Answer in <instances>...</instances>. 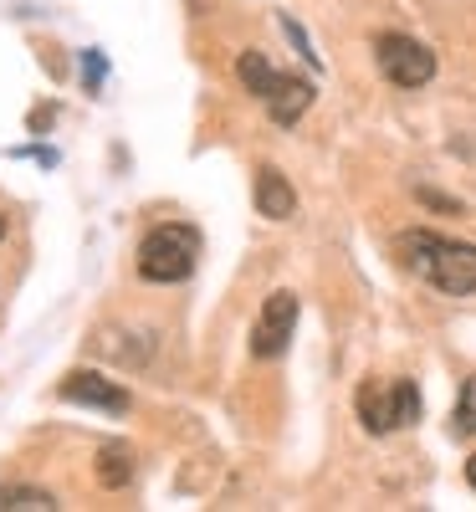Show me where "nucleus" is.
I'll return each mask as SVG.
<instances>
[{
    "mask_svg": "<svg viewBox=\"0 0 476 512\" xmlns=\"http://www.w3.org/2000/svg\"><path fill=\"white\" fill-rule=\"evenodd\" d=\"M251 200H256V216H267V221H287V216H297V190L287 185V175H282L277 164H262V169H256Z\"/></svg>",
    "mask_w": 476,
    "mask_h": 512,
    "instance_id": "7",
    "label": "nucleus"
},
{
    "mask_svg": "<svg viewBox=\"0 0 476 512\" xmlns=\"http://www.w3.org/2000/svg\"><path fill=\"white\" fill-rule=\"evenodd\" d=\"M395 256H400L405 272H415L420 282H430L446 297L476 292V246L471 241H451V236H436V231H400Z\"/></svg>",
    "mask_w": 476,
    "mask_h": 512,
    "instance_id": "1",
    "label": "nucleus"
},
{
    "mask_svg": "<svg viewBox=\"0 0 476 512\" xmlns=\"http://www.w3.org/2000/svg\"><path fill=\"white\" fill-rule=\"evenodd\" d=\"M57 395H62L67 405H88V410H108V415H128V405H134L118 379L93 374V369H72V374L57 384Z\"/></svg>",
    "mask_w": 476,
    "mask_h": 512,
    "instance_id": "6",
    "label": "nucleus"
},
{
    "mask_svg": "<svg viewBox=\"0 0 476 512\" xmlns=\"http://www.w3.org/2000/svg\"><path fill=\"white\" fill-rule=\"evenodd\" d=\"M98 482H103L108 492L128 487V482H134V456H128L123 446H103V451H98Z\"/></svg>",
    "mask_w": 476,
    "mask_h": 512,
    "instance_id": "10",
    "label": "nucleus"
},
{
    "mask_svg": "<svg viewBox=\"0 0 476 512\" xmlns=\"http://www.w3.org/2000/svg\"><path fill=\"white\" fill-rule=\"evenodd\" d=\"M354 410L369 436H395L420 420V384L415 379H364L354 395Z\"/></svg>",
    "mask_w": 476,
    "mask_h": 512,
    "instance_id": "3",
    "label": "nucleus"
},
{
    "mask_svg": "<svg viewBox=\"0 0 476 512\" xmlns=\"http://www.w3.org/2000/svg\"><path fill=\"white\" fill-rule=\"evenodd\" d=\"M62 507L47 487H0V512H52Z\"/></svg>",
    "mask_w": 476,
    "mask_h": 512,
    "instance_id": "11",
    "label": "nucleus"
},
{
    "mask_svg": "<svg viewBox=\"0 0 476 512\" xmlns=\"http://www.w3.org/2000/svg\"><path fill=\"white\" fill-rule=\"evenodd\" d=\"M82 67H88V88H103V72H108V62H103L98 52H82Z\"/></svg>",
    "mask_w": 476,
    "mask_h": 512,
    "instance_id": "14",
    "label": "nucleus"
},
{
    "mask_svg": "<svg viewBox=\"0 0 476 512\" xmlns=\"http://www.w3.org/2000/svg\"><path fill=\"white\" fill-rule=\"evenodd\" d=\"M292 328H297V292L277 287L251 323V354L256 359H282L287 344H292Z\"/></svg>",
    "mask_w": 476,
    "mask_h": 512,
    "instance_id": "5",
    "label": "nucleus"
},
{
    "mask_svg": "<svg viewBox=\"0 0 476 512\" xmlns=\"http://www.w3.org/2000/svg\"><path fill=\"white\" fill-rule=\"evenodd\" d=\"M282 31L297 41V52H302V62H308V67H318V52H313V41H308V31H302L292 16H282Z\"/></svg>",
    "mask_w": 476,
    "mask_h": 512,
    "instance_id": "13",
    "label": "nucleus"
},
{
    "mask_svg": "<svg viewBox=\"0 0 476 512\" xmlns=\"http://www.w3.org/2000/svg\"><path fill=\"white\" fill-rule=\"evenodd\" d=\"M451 431L461 436V441H471L476 436V374L461 384V395H456V415H451Z\"/></svg>",
    "mask_w": 476,
    "mask_h": 512,
    "instance_id": "12",
    "label": "nucleus"
},
{
    "mask_svg": "<svg viewBox=\"0 0 476 512\" xmlns=\"http://www.w3.org/2000/svg\"><path fill=\"white\" fill-rule=\"evenodd\" d=\"M0 236H6V210H0Z\"/></svg>",
    "mask_w": 476,
    "mask_h": 512,
    "instance_id": "16",
    "label": "nucleus"
},
{
    "mask_svg": "<svg viewBox=\"0 0 476 512\" xmlns=\"http://www.w3.org/2000/svg\"><path fill=\"white\" fill-rule=\"evenodd\" d=\"M466 482H471V487H476V456H471V461H466Z\"/></svg>",
    "mask_w": 476,
    "mask_h": 512,
    "instance_id": "15",
    "label": "nucleus"
},
{
    "mask_svg": "<svg viewBox=\"0 0 476 512\" xmlns=\"http://www.w3.org/2000/svg\"><path fill=\"white\" fill-rule=\"evenodd\" d=\"M374 62L395 88H425V82L436 77V52H430L425 41L405 36V31H379L374 36Z\"/></svg>",
    "mask_w": 476,
    "mask_h": 512,
    "instance_id": "4",
    "label": "nucleus"
},
{
    "mask_svg": "<svg viewBox=\"0 0 476 512\" xmlns=\"http://www.w3.org/2000/svg\"><path fill=\"white\" fill-rule=\"evenodd\" d=\"M313 93H318V88H313L308 77H292V72H287V82H282V93H277V98L267 103L272 123H277V128H292V123H297L302 113L313 108Z\"/></svg>",
    "mask_w": 476,
    "mask_h": 512,
    "instance_id": "9",
    "label": "nucleus"
},
{
    "mask_svg": "<svg viewBox=\"0 0 476 512\" xmlns=\"http://www.w3.org/2000/svg\"><path fill=\"white\" fill-rule=\"evenodd\" d=\"M236 77L246 82V93L262 98V103H272V98L282 93V82H287V72H277L262 52H241V57H236Z\"/></svg>",
    "mask_w": 476,
    "mask_h": 512,
    "instance_id": "8",
    "label": "nucleus"
},
{
    "mask_svg": "<svg viewBox=\"0 0 476 512\" xmlns=\"http://www.w3.org/2000/svg\"><path fill=\"white\" fill-rule=\"evenodd\" d=\"M134 267L144 282H159V287H175V282H190L195 267H200V231L185 226V221H164L154 226L139 251H134Z\"/></svg>",
    "mask_w": 476,
    "mask_h": 512,
    "instance_id": "2",
    "label": "nucleus"
}]
</instances>
